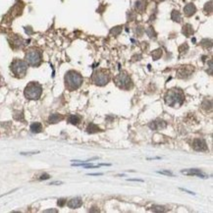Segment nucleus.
I'll use <instances>...</instances> for the list:
<instances>
[{
  "label": "nucleus",
  "mask_w": 213,
  "mask_h": 213,
  "mask_svg": "<svg viewBox=\"0 0 213 213\" xmlns=\"http://www.w3.org/2000/svg\"><path fill=\"white\" fill-rule=\"evenodd\" d=\"M165 103L167 105L171 107H180L184 103L185 101V95L182 90H177V88H173L166 93L164 96Z\"/></svg>",
  "instance_id": "1"
},
{
  "label": "nucleus",
  "mask_w": 213,
  "mask_h": 213,
  "mask_svg": "<svg viewBox=\"0 0 213 213\" xmlns=\"http://www.w3.org/2000/svg\"><path fill=\"white\" fill-rule=\"evenodd\" d=\"M83 84V77L76 71H69L65 75V84L69 90H76Z\"/></svg>",
  "instance_id": "2"
},
{
  "label": "nucleus",
  "mask_w": 213,
  "mask_h": 213,
  "mask_svg": "<svg viewBox=\"0 0 213 213\" xmlns=\"http://www.w3.org/2000/svg\"><path fill=\"white\" fill-rule=\"evenodd\" d=\"M25 96L28 99L31 100H37L40 98L42 93V87L37 82H32L29 83L25 88Z\"/></svg>",
  "instance_id": "3"
},
{
  "label": "nucleus",
  "mask_w": 213,
  "mask_h": 213,
  "mask_svg": "<svg viewBox=\"0 0 213 213\" xmlns=\"http://www.w3.org/2000/svg\"><path fill=\"white\" fill-rule=\"evenodd\" d=\"M26 62L32 67H37L41 63V52L35 48L29 49L26 53Z\"/></svg>",
  "instance_id": "4"
},
{
  "label": "nucleus",
  "mask_w": 213,
  "mask_h": 213,
  "mask_svg": "<svg viewBox=\"0 0 213 213\" xmlns=\"http://www.w3.org/2000/svg\"><path fill=\"white\" fill-rule=\"evenodd\" d=\"M28 70V63L26 61L20 60V59H16L12 62L11 64V71L16 77L22 78L24 77Z\"/></svg>",
  "instance_id": "5"
},
{
  "label": "nucleus",
  "mask_w": 213,
  "mask_h": 213,
  "mask_svg": "<svg viewBox=\"0 0 213 213\" xmlns=\"http://www.w3.org/2000/svg\"><path fill=\"white\" fill-rule=\"evenodd\" d=\"M91 80L97 86H105V84H108V82L110 80V75L109 72L105 71V70H97L94 71L93 74V77H91Z\"/></svg>",
  "instance_id": "6"
},
{
  "label": "nucleus",
  "mask_w": 213,
  "mask_h": 213,
  "mask_svg": "<svg viewBox=\"0 0 213 213\" xmlns=\"http://www.w3.org/2000/svg\"><path fill=\"white\" fill-rule=\"evenodd\" d=\"M114 82L117 84V87H119L122 90H129L133 87V82L126 72H122L119 75H117L114 79Z\"/></svg>",
  "instance_id": "7"
},
{
  "label": "nucleus",
  "mask_w": 213,
  "mask_h": 213,
  "mask_svg": "<svg viewBox=\"0 0 213 213\" xmlns=\"http://www.w3.org/2000/svg\"><path fill=\"white\" fill-rule=\"evenodd\" d=\"M194 73V68L192 66H182L177 71V76L180 79H188Z\"/></svg>",
  "instance_id": "8"
},
{
  "label": "nucleus",
  "mask_w": 213,
  "mask_h": 213,
  "mask_svg": "<svg viewBox=\"0 0 213 213\" xmlns=\"http://www.w3.org/2000/svg\"><path fill=\"white\" fill-rule=\"evenodd\" d=\"M192 148L196 151H206L208 149L207 145L203 139H195L192 142Z\"/></svg>",
  "instance_id": "9"
},
{
  "label": "nucleus",
  "mask_w": 213,
  "mask_h": 213,
  "mask_svg": "<svg viewBox=\"0 0 213 213\" xmlns=\"http://www.w3.org/2000/svg\"><path fill=\"white\" fill-rule=\"evenodd\" d=\"M67 205H68V207L71 208V209H77V208L81 207V206L83 205V201H82L80 198H72L68 201Z\"/></svg>",
  "instance_id": "10"
},
{
  "label": "nucleus",
  "mask_w": 213,
  "mask_h": 213,
  "mask_svg": "<svg viewBox=\"0 0 213 213\" xmlns=\"http://www.w3.org/2000/svg\"><path fill=\"white\" fill-rule=\"evenodd\" d=\"M148 126L151 130H162V129H165L167 124L164 122V121L158 120V121H153V122L150 123Z\"/></svg>",
  "instance_id": "11"
},
{
  "label": "nucleus",
  "mask_w": 213,
  "mask_h": 213,
  "mask_svg": "<svg viewBox=\"0 0 213 213\" xmlns=\"http://www.w3.org/2000/svg\"><path fill=\"white\" fill-rule=\"evenodd\" d=\"M195 12H196V7L192 3H189V4H187L184 7V14L187 17H191Z\"/></svg>",
  "instance_id": "12"
},
{
  "label": "nucleus",
  "mask_w": 213,
  "mask_h": 213,
  "mask_svg": "<svg viewBox=\"0 0 213 213\" xmlns=\"http://www.w3.org/2000/svg\"><path fill=\"white\" fill-rule=\"evenodd\" d=\"M182 173H185V174L189 175V176H198L201 177V178H207L205 175L202 174V172L199 169H189V170H183Z\"/></svg>",
  "instance_id": "13"
},
{
  "label": "nucleus",
  "mask_w": 213,
  "mask_h": 213,
  "mask_svg": "<svg viewBox=\"0 0 213 213\" xmlns=\"http://www.w3.org/2000/svg\"><path fill=\"white\" fill-rule=\"evenodd\" d=\"M182 32H183V35H186V37H191L192 35H194V29H192V25L186 24L182 29Z\"/></svg>",
  "instance_id": "14"
},
{
  "label": "nucleus",
  "mask_w": 213,
  "mask_h": 213,
  "mask_svg": "<svg viewBox=\"0 0 213 213\" xmlns=\"http://www.w3.org/2000/svg\"><path fill=\"white\" fill-rule=\"evenodd\" d=\"M11 45L15 48H20L24 45V40L20 37H14L11 41Z\"/></svg>",
  "instance_id": "15"
},
{
  "label": "nucleus",
  "mask_w": 213,
  "mask_h": 213,
  "mask_svg": "<svg viewBox=\"0 0 213 213\" xmlns=\"http://www.w3.org/2000/svg\"><path fill=\"white\" fill-rule=\"evenodd\" d=\"M61 120H63V116L60 115V114H58V113H54V114H51L50 117H49V123H51V124H55V123H58V122H60Z\"/></svg>",
  "instance_id": "16"
},
{
  "label": "nucleus",
  "mask_w": 213,
  "mask_h": 213,
  "mask_svg": "<svg viewBox=\"0 0 213 213\" xmlns=\"http://www.w3.org/2000/svg\"><path fill=\"white\" fill-rule=\"evenodd\" d=\"M41 131H42V126L40 123L35 122V123H32L31 125V132L32 133L37 134V133H40Z\"/></svg>",
  "instance_id": "17"
},
{
  "label": "nucleus",
  "mask_w": 213,
  "mask_h": 213,
  "mask_svg": "<svg viewBox=\"0 0 213 213\" xmlns=\"http://www.w3.org/2000/svg\"><path fill=\"white\" fill-rule=\"evenodd\" d=\"M145 6H146V2L145 1V0H140V1H137V3H136V8H137V11L140 12V13H142L143 11H145Z\"/></svg>",
  "instance_id": "18"
},
{
  "label": "nucleus",
  "mask_w": 213,
  "mask_h": 213,
  "mask_svg": "<svg viewBox=\"0 0 213 213\" xmlns=\"http://www.w3.org/2000/svg\"><path fill=\"white\" fill-rule=\"evenodd\" d=\"M68 122L73 125H78L81 122V118L77 115H70L68 117Z\"/></svg>",
  "instance_id": "19"
},
{
  "label": "nucleus",
  "mask_w": 213,
  "mask_h": 213,
  "mask_svg": "<svg viewBox=\"0 0 213 213\" xmlns=\"http://www.w3.org/2000/svg\"><path fill=\"white\" fill-rule=\"evenodd\" d=\"M171 19L174 22H177V23L181 22L182 18H181V14H180V12L177 11V10H173L172 13H171Z\"/></svg>",
  "instance_id": "20"
},
{
  "label": "nucleus",
  "mask_w": 213,
  "mask_h": 213,
  "mask_svg": "<svg viewBox=\"0 0 213 213\" xmlns=\"http://www.w3.org/2000/svg\"><path fill=\"white\" fill-rule=\"evenodd\" d=\"M151 56L153 58V60H158V59L162 56V49L161 48L156 49V50H154L151 53Z\"/></svg>",
  "instance_id": "21"
},
{
  "label": "nucleus",
  "mask_w": 213,
  "mask_h": 213,
  "mask_svg": "<svg viewBox=\"0 0 213 213\" xmlns=\"http://www.w3.org/2000/svg\"><path fill=\"white\" fill-rule=\"evenodd\" d=\"M99 131H100V129L96 125H94V124H90V125L87 127V133H90V134L97 133V132H99Z\"/></svg>",
  "instance_id": "22"
},
{
  "label": "nucleus",
  "mask_w": 213,
  "mask_h": 213,
  "mask_svg": "<svg viewBox=\"0 0 213 213\" xmlns=\"http://www.w3.org/2000/svg\"><path fill=\"white\" fill-rule=\"evenodd\" d=\"M145 32H146V35H148L150 38H156V32H155L154 29H153L152 27L147 28L145 29Z\"/></svg>",
  "instance_id": "23"
},
{
  "label": "nucleus",
  "mask_w": 213,
  "mask_h": 213,
  "mask_svg": "<svg viewBox=\"0 0 213 213\" xmlns=\"http://www.w3.org/2000/svg\"><path fill=\"white\" fill-rule=\"evenodd\" d=\"M201 107L203 108V109H205L206 111L211 110V108H212V101L209 100V102H208L207 99L204 100L203 102H202V104H201Z\"/></svg>",
  "instance_id": "24"
},
{
  "label": "nucleus",
  "mask_w": 213,
  "mask_h": 213,
  "mask_svg": "<svg viewBox=\"0 0 213 213\" xmlns=\"http://www.w3.org/2000/svg\"><path fill=\"white\" fill-rule=\"evenodd\" d=\"M201 44L204 48H211V46H212V41H211V39H203V40L201 41Z\"/></svg>",
  "instance_id": "25"
},
{
  "label": "nucleus",
  "mask_w": 213,
  "mask_h": 213,
  "mask_svg": "<svg viewBox=\"0 0 213 213\" xmlns=\"http://www.w3.org/2000/svg\"><path fill=\"white\" fill-rule=\"evenodd\" d=\"M204 12L206 13V14H210V13L212 12V2L211 1L207 2L204 5Z\"/></svg>",
  "instance_id": "26"
},
{
  "label": "nucleus",
  "mask_w": 213,
  "mask_h": 213,
  "mask_svg": "<svg viewBox=\"0 0 213 213\" xmlns=\"http://www.w3.org/2000/svg\"><path fill=\"white\" fill-rule=\"evenodd\" d=\"M122 32V27H115V28H113L110 31V32L112 35H120V32Z\"/></svg>",
  "instance_id": "27"
},
{
  "label": "nucleus",
  "mask_w": 213,
  "mask_h": 213,
  "mask_svg": "<svg viewBox=\"0 0 213 213\" xmlns=\"http://www.w3.org/2000/svg\"><path fill=\"white\" fill-rule=\"evenodd\" d=\"M151 208H152V210L155 211V212H164L165 211L164 207H162V206H159V205H154V206H152Z\"/></svg>",
  "instance_id": "28"
},
{
  "label": "nucleus",
  "mask_w": 213,
  "mask_h": 213,
  "mask_svg": "<svg viewBox=\"0 0 213 213\" xmlns=\"http://www.w3.org/2000/svg\"><path fill=\"white\" fill-rule=\"evenodd\" d=\"M188 49H189L188 44H187V43H184V44H182L181 46L179 47V51H180V53H184V52H187V51H188Z\"/></svg>",
  "instance_id": "29"
},
{
  "label": "nucleus",
  "mask_w": 213,
  "mask_h": 213,
  "mask_svg": "<svg viewBox=\"0 0 213 213\" xmlns=\"http://www.w3.org/2000/svg\"><path fill=\"white\" fill-rule=\"evenodd\" d=\"M136 34L139 35V37H140V35L143 34V28L142 27H137L136 29Z\"/></svg>",
  "instance_id": "30"
},
{
  "label": "nucleus",
  "mask_w": 213,
  "mask_h": 213,
  "mask_svg": "<svg viewBox=\"0 0 213 213\" xmlns=\"http://www.w3.org/2000/svg\"><path fill=\"white\" fill-rule=\"evenodd\" d=\"M57 203H58L59 206H60V207H62V206H64V204L66 203V199H59Z\"/></svg>",
  "instance_id": "31"
},
{
  "label": "nucleus",
  "mask_w": 213,
  "mask_h": 213,
  "mask_svg": "<svg viewBox=\"0 0 213 213\" xmlns=\"http://www.w3.org/2000/svg\"><path fill=\"white\" fill-rule=\"evenodd\" d=\"M159 174H163V175H168V176H173V174L170 171H158Z\"/></svg>",
  "instance_id": "32"
},
{
  "label": "nucleus",
  "mask_w": 213,
  "mask_h": 213,
  "mask_svg": "<svg viewBox=\"0 0 213 213\" xmlns=\"http://www.w3.org/2000/svg\"><path fill=\"white\" fill-rule=\"evenodd\" d=\"M49 178H50V176L48 174H42L40 177H39V180H47Z\"/></svg>",
  "instance_id": "33"
},
{
  "label": "nucleus",
  "mask_w": 213,
  "mask_h": 213,
  "mask_svg": "<svg viewBox=\"0 0 213 213\" xmlns=\"http://www.w3.org/2000/svg\"><path fill=\"white\" fill-rule=\"evenodd\" d=\"M25 31H26V32H27L28 35L32 34V29L31 27H26V28H25Z\"/></svg>",
  "instance_id": "34"
},
{
  "label": "nucleus",
  "mask_w": 213,
  "mask_h": 213,
  "mask_svg": "<svg viewBox=\"0 0 213 213\" xmlns=\"http://www.w3.org/2000/svg\"><path fill=\"white\" fill-rule=\"evenodd\" d=\"M128 181H134V182H143L140 179H128Z\"/></svg>",
  "instance_id": "35"
},
{
  "label": "nucleus",
  "mask_w": 213,
  "mask_h": 213,
  "mask_svg": "<svg viewBox=\"0 0 213 213\" xmlns=\"http://www.w3.org/2000/svg\"><path fill=\"white\" fill-rule=\"evenodd\" d=\"M88 175H90V176H100V175H102V173H93V174H88Z\"/></svg>",
  "instance_id": "36"
},
{
  "label": "nucleus",
  "mask_w": 213,
  "mask_h": 213,
  "mask_svg": "<svg viewBox=\"0 0 213 213\" xmlns=\"http://www.w3.org/2000/svg\"><path fill=\"white\" fill-rule=\"evenodd\" d=\"M158 1H164V0H158Z\"/></svg>",
  "instance_id": "37"
}]
</instances>
